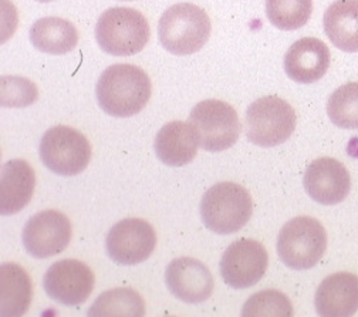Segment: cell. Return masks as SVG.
Listing matches in <instances>:
<instances>
[{
	"instance_id": "1",
	"label": "cell",
	"mask_w": 358,
	"mask_h": 317,
	"mask_svg": "<svg viewBox=\"0 0 358 317\" xmlns=\"http://www.w3.org/2000/svg\"><path fill=\"white\" fill-rule=\"evenodd\" d=\"M148 74L134 64H114L103 71L96 85L97 101L104 113L125 118L137 115L151 99Z\"/></svg>"
},
{
	"instance_id": "2",
	"label": "cell",
	"mask_w": 358,
	"mask_h": 317,
	"mask_svg": "<svg viewBox=\"0 0 358 317\" xmlns=\"http://www.w3.org/2000/svg\"><path fill=\"white\" fill-rule=\"evenodd\" d=\"M212 30L208 13L194 3H178L164 12L158 24L161 46L175 56L199 52Z\"/></svg>"
},
{
	"instance_id": "3",
	"label": "cell",
	"mask_w": 358,
	"mask_h": 317,
	"mask_svg": "<svg viewBox=\"0 0 358 317\" xmlns=\"http://www.w3.org/2000/svg\"><path fill=\"white\" fill-rule=\"evenodd\" d=\"M252 215L250 194L235 183H220L210 187L201 201L202 222L217 235H231L241 231Z\"/></svg>"
},
{
	"instance_id": "4",
	"label": "cell",
	"mask_w": 358,
	"mask_h": 317,
	"mask_svg": "<svg viewBox=\"0 0 358 317\" xmlns=\"http://www.w3.org/2000/svg\"><path fill=\"white\" fill-rule=\"evenodd\" d=\"M151 30L143 13L131 8H111L96 24L99 46L111 56H134L144 50Z\"/></svg>"
},
{
	"instance_id": "5",
	"label": "cell",
	"mask_w": 358,
	"mask_h": 317,
	"mask_svg": "<svg viewBox=\"0 0 358 317\" xmlns=\"http://www.w3.org/2000/svg\"><path fill=\"white\" fill-rule=\"evenodd\" d=\"M327 249V232L322 222L297 216L285 223L278 238L280 260L293 270L315 267Z\"/></svg>"
},
{
	"instance_id": "6",
	"label": "cell",
	"mask_w": 358,
	"mask_h": 317,
	"mask_svg": "<svg viewBox=\"0 0 358 317\" xmlns=\"http://www.w3.org/2000/svg\"><path fill=\"white\" fill-rule=\"evenodd\" d=\"M246 137L259 147L271 148L287 141L296 129L294 108L278 96H266L253 101L245 117Z\"/></svg>"
},
{
	"instance_id": "7",
	"label": "cell",
	"mask_w": 358,
	"mask_h": 317,
	"mask_svg": "<svg viewBox=\"0 0 358 317\" xmlns=\"http://www.w3.org/2000/svg\"><path fill=\"white\" fill-rule=\"evenodd\" d=\"M40 158L52 172L74 176L92 161V146L84 135L67 125H57L44 132L38 147Z\"/></svg>"
},
{
	"instance_id": "8",
	"label": "cell",
	"mask_w": 358,
	"mask_h": 317,
	"mask_svg": "<svg viewBox=\"0 0 358 317\" xmlns=\"http://www.w3.org/2000/svg\"><path fill=\"white\" fill-rule=\"evenodd\" d=\"M198 132L201 147L209 153L229 150L241 135V120L236 110L220 100L198 103L188 120Z\"/></svg>"
},
{
	"instance_id": "9",
	"label": "cell",
	"mask_w": 358,
	"mask_h": 317,
	"mask_svg": "<svg viewBox=\"0 0 358 317\" xmlns=\"http://www.w3.org/2000/svg\"><path fill=\"white\" fill-rule=\"evenodd\" d=\"M157 246V234L152 225L144 219L127 218L110 230L106 249L111 260L122 266L145 262Z\"/></svg>"
},
{
	"instance_id": "10",
	"label": "cell",
	"mask_w": 358,
	"mask_h": 317,
	"mask_svg": "<svg viewBox=\"0 0 358 317\" xmlns=\"http://www.w3.org/2000/svg\"><path fill=\"white\" fill-rule=\"evenodd\" d=\"M73 235L70 219L56 209L41 211L31 216L23 228L22 241L29 255L46 259L62 253Z\"/></svg>"
},
{
	"instance_id": "11",
	"label": "cell",
	"mask_w": 358,
	"mask_h": 317,
	"mask_svg": "<svg viewBox=\"0 0 358 317\" xmlns=\"http://www.w3.org/2000/svg\"><path fill=\"white\" fill-rule=\"evenodd\" d=\"M268 255L257 241L239 239L228 246L220 259V275L232 289H248L264 276Z\"/></svg>"
},
{
	"instance_id": "12",
	"label": "cell",
	"mask_w": 358,
	"mask_h": 317,
	"mask_svg": "<svg viewBox=\"0 0 358 317\" xmlns=\"http://www.w3.org/2000/svg\"><path fill=\"white\" fill-rule=\"evenodd\" d=\"M93 270L77 259L53 263L44 275L43 285L48 296L64 306L84 303L94 289Z\"/></svg>"
},
{
	"instance_id": "13",
	"label": "cell",
	"mask_w": 358,
	"mask_h": 317,
	"mask_svg": "<svg viewBox=\"0 0 358 317\" xmlns=\"http://www.w3.org/2000/svg\"><path fill=\"white\" fill-rule=\"evenodd\" d=\"M303 184L313 201L330 206L347 198L351 190V178L343 162L323 157L307 167Z\"/></svg>"
},
{
	"instance_id": "14",
	"label": "cell",
	"mask_w": 358,
	"mask_h": 317,
	"mask_svg": "<svg viewBox=\"0 0 358 317\" xmlns=\"http://www.w3.org/2000/svg\"><path fill=\"white\" fill-rule=\"evenodd\" d=\"M168 290L185 303H202L213 293L215 282L205 263L194 258H176L165 270Z\"/></svg>"
},
{
	"instance_id": "15",
	"label": "cell",
	"mask_w": 358,
	"mask_h": 317,
	"mask_svg": "<svg viewBox=\"0 0 358 317\" xmlns=\"http://www.w3.org/2000/svg\"><path fill=\"white\" fill-rule=\"evenodd\" d=\"M330 49L316 37L293 43L285 56V71L296 83L311 84L323 78L330 67Z\"/></svg>"
},
{
	"instance_id": "16",
	"label": "cell",
	"mask_w": 358,
	"mask_h": 317,
	"mask_svg": "<svg viewBox=\"0 0 358 317\" xmlns=\"http://www.w3.org/2000/svg\"><path fill=\"white\" fill-rule=\"evenodd\" d=\"M201 146L198 132L188 121H171L157 134L154 150L168 167H184L194 161Z\"/></svg>"
},
{
	"instance_id": "17",
	"label": "cell",
	"mask_w": 358,
	"mask_h": 317,
	"mask_svg": "<svg viewBox=\"0 0 358 317\" xmlns=\"http://www.w3.org/2000/svg\"><path fill=\"white\" fill-rule=\"evenodd\" d=\"M317 314L347 317L358 310V276L341 272L327 276L316 292Z\"/></svg>"
},
{
	"instance_id": "18",
	"label": "cell",
	"mask_w": 358,
	"mask_h": 317,
	"mask_svg": "<svg viewBox=\"0 0 358 317\" xmlns=\"http://www.w3.org/2000/svg\"><path fill=\"white\" fill-rule=\"evenodd\" d=\"M36 174L24 160H12L0 172V213L3 216L20 212L31 201Z\"/></svg>"
},
{
	"instance_id": "19",
	"label": "cell",
	"mask_w": 358,
	"mask_h": 317,
	"mask_svg": "<svg viewBox=\"0 0 358 317\" xmlns=\"http://www.w3.org/2000/svg\"><path fill=\"white\" fill-rule=\"evenodd\" d=\"M323 24L327 37L338 50L358 52V0H337L330 5Z\"/></svg>"
},
{
	"instance_id": "20",
	"label": "cell",
	"mask_w": 358,
	"mask_h": 317,
	"mask_svg": "<svg viewBox=\"0 0 358 317\" xmlns=\"http://www.w3.org/2000/svg\"><path fill=\"white\" fill-rule=\"evenodd\" d=\"M30 41L41 53L67 55L74 50L78 43V31L76 26L62 17H41L30 27Z\"/></svg>"
},
{
	"instance_id": "21",
	"label": "cell",
	"mask_w": 358,
	"mask_h": 317,
	"mask_svg": "<svg viewBox=\"0 0 358 317\" xmlns=\"http://www.w3.org/2000/svg\"><path fill=\"white\" fill-rule=\"evenodd\" d=\"M33 285L26 269L17 263L0 266V316H22L30 307Z\"/></svg>"
},
{
	"instance_id": "22",
	"label": "cell",
	"mask_w": 358,
	"mask_h": 317,
	"mask_svg": "<svg viewBox=\"0 0 358 317\" xmlns=\"http://www.w3.org/2000/svg\"><path fill=\"white\" fill-rule=\"evenodd\" d=\"M93 317H143L145 302L141 295L129 288H115L101 293L88 310Z\"/></svg>"
},
{
	"instance_id": "23",
	"label": "cell",
	"mask_w": 358,
	"mask_h": 317,
	"mask_svg": "<svg viewBox=\"0 0 358 317\" xmlns=\"http://www.w3.org/2000/svg\"><path fill=\"white\" fill-rule=\"evenodd\" d=\"M313 13V0H266V15L280 30H297L306 26Z\"/></svg>"
},
{
	"instance_id": "24",
	"label": "cell",
	"mask_w": 358,
	"mask_h": 317,
	"mask_svg": "<svg viewBox=\"0 0 358 317\" xmlns=\"http://www.w3.org/2000/svg\"><path fill=\"white\" fill-rule=\"evenodd\" d=\"M331 122L344 129H358V83H347L331 93L327 103Z\"/></svg>"
},
{
	"instance_id": "25",
	"label": "cell",
	"mask_w": 358,
	"mask_h": 317,
	"mask_svg": "<svg viewBox=\"0 0 358 317\" xmlns=\"http://www.w3.org/2000/svg\"><path fill=\"white\" fill-rule=\"evenodd\" d=\"M242 316L245 317H290L293 306L289 297L275 289H266L255 293L243 304Z\"/></svg>"
},
{
	"instance_id": "26",
	"label": "cell",
	"mask_w": 358,
	"mask_h": 317,
	"mask_svg": "<svg viewBox=\"0 0 358 317\" xmlns=\"http://www.w3.org/2000/svg\"><path fill=\"white\" fill-rule=\"evenodd\" d=\"M38 99L37 85L26 77L2 76L0 78V104L2 107L23 108Z\"/></svg>"
},
{
	"instance_id": "27",
	"label": "cell",
	"mask_w": 358,
	"mask_h": 317,
	"mask_svg": "<svg viewBox=\"0 0 358 317\" xmlns=\"http://www.w3.org/2000/svg\"><path fill=\"white\" fill-rule=\"evenodd\" d=\"M36 2H40V3H49V2H53V0H36Z\"/></svg>"
}]
</instances>
